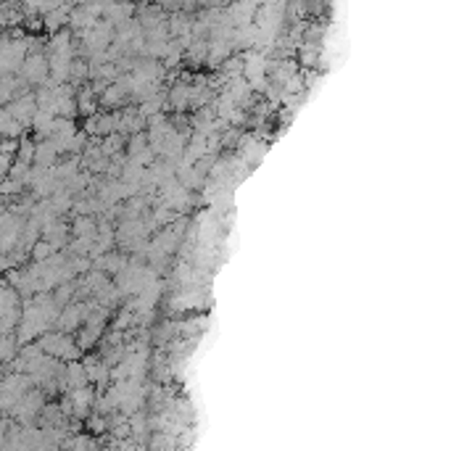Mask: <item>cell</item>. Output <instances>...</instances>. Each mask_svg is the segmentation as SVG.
Wrapping results in <instances>:
<instances>
[{"label": "cell", "mask_w": 451, "mask_h": 451, "mask_svg": "<svg viewBox=\"0 0 451 451\" xmlns=\"http://www.w3.org/2000/svg\"><path fill=\"white\" fill-rule=\"evenodd\" d=\"M24 92H30V85L19 74H0V106L11 103Z\"/></svg>", "instance_id": "obj_7"}, {"label": "cell", "mask_w": 451, "mask_h": 451, "mask_svg": "<svg viewBox=\"0 0 451 451\" xmlns=\"http://www.w3.org/2000/svg\"><path fill=\"white\" fill-rule=\"evenodd\" d=\"M69 232H72V238H77V235H92L95 232V217H90V214H77L74 219H72V225H69Z\"/></svg>", "instance_id": "obj_13"}, {"label": "cell", "mask_w": 451, "mask_h": 451, "mask_svg": "<svg viewBox=\"0 0 451 451\" xmlns=\"http://www.w3.org/2000/svg\"><path fill=\"white\" fill-rule=\"evenodd\" d=\"M16 74L21 77L27 85H46L48 82V56L46 53H27V59L21 61L19 72Z\"/></svg>", "instance_id": "obj_2"}, {"label": "cell", "mask_w": 451, "mask_h": 451, "mask_svg": "<svg viewBox=\"0 0 451 451\" xmlns=\"http://www.w3.org/2000/svg\"><path fill=\"white\" fill-rule=\"evenodd\" d=\"M69 401H72V417L82 422L88 414L92 412V404H95V391L90 385H82V388H74V391H66Z\"/></svg>", "instance_id": "obj_5"}, {"label": "cell", "mask_w": 451, "mask_h": 451, "mask_svg": "<svg viewBox=\"0 0 451 451\" xmlns=\"http://www.w3.org/2000/svg\"><path fill=\"white\" fill-rule=\"evenodd\" d=\"M63 383H66V391H74V388L88 385L90 380H88V372H85V364L77 359L66 361V367H63Z\"/></svg>", "instance_id": "obj_9"}, {"label": "cell", "mask_w": 451, "mask_h": 451, "mask_svg": "<svg viewBox=\"0 0 451 451\" xmlns=\"http://www.w3.org/2000/svg\"><path fill=\"white\" fill-rule=\"evenodd\" d=\"M14 159H19V161H24V164H34V143H32L27 135L19 137V148H16V156Z\"/></svg>", "instance_id": "obj_14"}, {"label": "cell", "mask_w": 451, "mask_h": 451, "mask_svg": "<svg viewBox=\"0 0 451 451\" xmlns=\"http://www.w3.org/2000/svg\"><path fill=\"white\" fill-rule=\"evenodd\" d=\"M21 306V293L11 283H0V312H8Z\"/></svg>", "instance_id": "obj_12"}, {"label": "cell", "mask_w": 451, "mask_h": 451, "mask_svg": "<svg viewBox=\"0 0 451 451\" xmlns=\"http://www.w3.org/2000/svg\"><path fill=\"white\" fill-rule=\"evenodd\" d=\"M82 364H85L88 380H90L92 385H98V393H101L106 385L111 383V367H108V364H106L101 357H88V359L82 361Z\"/></svg>", "instance_id": "obj_6"}, {"label": "cell", "mask_w": 451, "mask_h": 451, "mask_svg": "<svg viewBox=\"0 0 451 451\" xmlns=\"http://www.w3.org/2000/svg\"><path fill=\"white\" fill-rule=\"evenodd\" d=\"M37 343H40V348L46 351L48 357H56L61 361H72L82 357V351H79L74 341V332H63L50 328V330H46L37 338Z\"/></svg>", "instance_id": "obj_1"}, {"label": "cell", "mask_w": 451, "mask_h": 451, "mask_svg": "<svg viewBox=\"0 0 451 451\" xmlns=\"http://www.w3.org/2000/svg\"><path fill=\"white\" fill-rule=\"evenodd\" d=\"M6 111L14 117L19 124H24V127H30L32 117H34V111H37V101H34V92H24V95H19L14 98L11 103H6Z\"/></svg>", "instance_id": "obj_4"}, {"label": "cell", "mask_w": 451, "mask_h": 451, "mask_svg": "<svg viewBox=\"0 0 451 451\" xmlns=\"http://www.w3.org/2000/svg\"><path fill=\"white\" fill-rule=\"evenodd\" d=\"M24 193V182L21 180H14V177H3L0 180V196H6L8 201L16 196H21Z\"/></svg>", "instance_id": "obj_15"}, {"label": "cell", "mask_w": 451, "mask_h": 451, "mask_svg": "<svg viewBox=\"0 0 451 451\" xmlns=\"http://www.w3.org/2000/svg\"><path fill=\"white\" fill-rule=\"evenodd\" d=\"M43 238L53 245V251H63L66 243H69V238H72V232H69V225H66V222L53 219L50 225L43 227Z\"/></svg>", "instance_id": "obj_8"}, {"label": "cell", "mask_w": 451, "mask_h": 451, "mask_svg": "<svg viewBox=\"0 0 451 451\" xmlns=\"http://www.w3.org/2000/svg\"><path fill=\"white\" fill-rule=\"evenodd\" d=\"M61 159L59 148H56V143L46 137V140H37L34 143V164L37 166H53L56 161Z\"/></svg>", "instance_id": "obj_10"}, {"label": "cell", "mask_w": 451, "mask_h": 451, "mask_svg": "<svg viewBox=\"0 0 451 451\" xmlns=\"http://www.w3.org/2000/svg\"><path fill=\"white\" fill-rule=\"evenodd\" d=\"M124 264H127V256L114 254V248H111V251H106V254L92 256V267H95V270H103L106 274H117Z\"/></svg>", "instance_id": "obj_11"}, {"label": "cell", "mask_w": 451, "mask_h": 451, "mask_svg": "<svg viewBox=\"0 0 451 451\" xmlns=\"http://www.w3.org/2000/svg\"><path fill=\"white\" fill-rule=\"evenodd\" d=\"M50 254H53V245H50L46 238H40V241L30 248V261H46Z\"/></svg>", "instance_id": "obj_16"}, {"label": "cell", "mask_w": 451, "mask_h": 451, "mask_svg": "<svg viewBox=\"0 0 451 451\" xmlns=\"http://www.w3.org/2000/svg\"><path fill=\"white\" fill-rule=\"evenodd\" d=\"M132 16H135V6L130 0H108V3L101 6V19L108 21L111 27H119Z\"/></svg>", "instance_id": "obj_3"}]
</instances>
